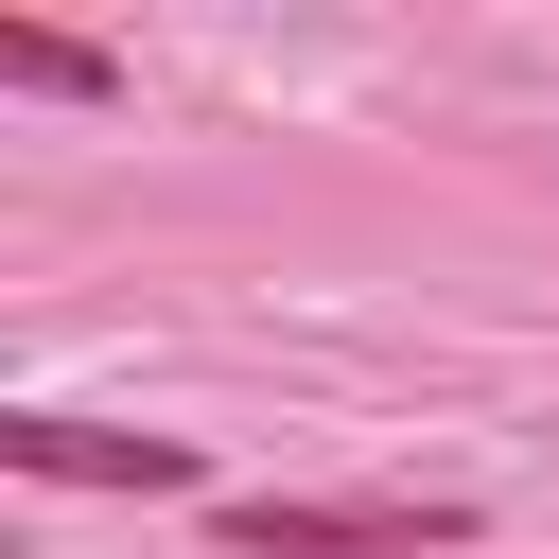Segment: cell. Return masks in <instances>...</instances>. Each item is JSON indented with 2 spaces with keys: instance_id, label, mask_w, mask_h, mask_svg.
Here are the masks:
<instances>
[{
  "instance_id": "3",
  "label": "cell",
  "mask_w": 559,
  "mask_h": 559,
  "mask_svg": "<svg viewBox=\"0 0 559 559\" xmlns=\"http://www.w3.org/2000/svg\"><path fill=\"white\" fill-rule=\"evenodd\" d=\"M0 87H35V105H122V52H87V35H35V17H0Z\"/></svg>"
},
{
  "instance_id": "2",
  "label": "cell",
  "mask_w": 559,
  "mask_h": 559,
  "mask_svg": "<svg viewBox=\"0 0 559 559\" xmlns=\"http://www.w3.org/2000/svg\"><path fill=\"white\" fill-rule=\"evenodd\" d=\"M0 454H17L35 489H192V454H175V437H122V419H52V402H35V419H0Z\"/></svg>"
},
{
  "instance_id": "1",
  "label": "cell",
  "mask_w": 559,
  "mask_h": 559,
  "mask_svg": "<svg viewBox=\"0 0 559 559\" xmlns=\"http://www.w3.org/2000/svg\"><path fill=\"white\" fill-rule=\"evenodd\" d=\"M227 559H419V542H472L454 489H245L210 507Z\"/></svg>"
}]
</instances>
